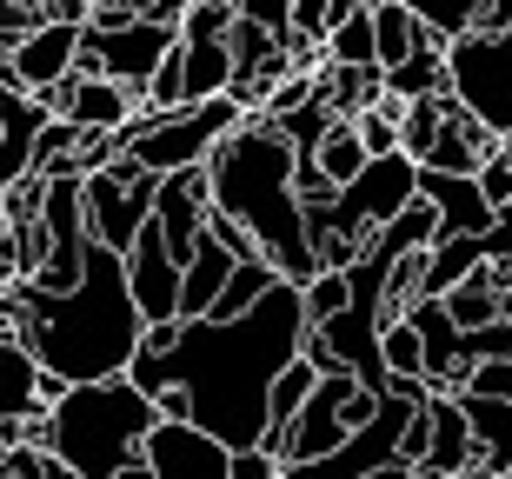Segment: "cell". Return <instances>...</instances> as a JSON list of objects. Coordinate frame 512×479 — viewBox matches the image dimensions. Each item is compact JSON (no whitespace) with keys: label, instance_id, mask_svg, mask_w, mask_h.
<instances>
[{"label":"cell","instance_id":"obj_3","mask_svg":"<svg viewBox=\"0 0 512 479\" xmlns=\"http://www.w3.org/2000/svg\"><path fill=\"white\" fill-rule=\"evenodd\" d=\"M207 187H213V207H227L286 280L306 287L320 273V253H313V233H306V200L293 187V140L266 114H247L207 154Z\"/></svg>","mask_w":512,"mask_h":479},{"label":"cell","instance_id":"obj_40","mask_svg":"<svg viewBox=\"0 0 512 479\" xmlns=\"http://www.w3.org/2000/svg\"><path fill=\"white\" fill-rule=\"evenodd\" d=\"M473 27H486V34H499V27H512V0H479ZM473 27H466V34H473Z\"/></svg>","mask_w":512,"mask_h":479},{"label":"cell","instance_id":"obj_27","mask_svg":"<svg viewBox=\"0 0 512 479\" xmlns=\"http://www.w3.org/2000/svg\"><path fill=\"white\" fill-rule=\"evenodd\" d=\"M273 280H280V267H273L266 253H253V260H240V267H233V280L220 287V300H213L207 313H213V320H233V313H247L253 300L273 287Z\"/></svg>","mask_w":512,"mask_h":479},{"label":"cell","instance_id":"obj_24","mask_svg":"<svg viewBox=\"0 0 512 479\" xmlns=\"http://www.w3.org/2000/svg\"><path fill=\"white\" fill-rule=\"evenodd\" d=\"M439 87H446V47H439V40H426L419 54H406L399 67H386V94H399V100L439 94Z\"/></svg>","mask_w":512,"mask_h":479},{"label":"cell","instance_id":"obj_45","mask_svg":"<svg viewBox=\"0 0 512 479\" xmlns=\"http://www.w3.org/2000/svg\"><path fill=\"white\" fill-rule=\"evenodd\" d=\"M273 479H286V466H280V473H273Z\"/></svg>","mask_w":512,"mask_h":479},{"label":"cell","instance_id":"obj_18","mask_svg":"<svg viewBox=\"0 0 512 479\" xmlns=\"http://www.w3.org/2000/svg\"><path fill=\"white\" fill-rule=\"evenodd\" d=\"M313 380H320V366L300 353V360H293L280 380H273V393H266V433H260V446L273 453V460L286 453V426L300 420V406H306V393H313Z\"/></svg>","mask_w":512,"mask_h":479},{"label":"cell","instance_id":"obj_25","mask_svg":"<svg viewBox=\"0 0 512 479\" xmlns=\"http://www.w3.org/2000/svg\"><path fill=\"white\" fill-rule=\"evenodd\" d=\"M313 160L326 167V180H333V187H346V180L373 160V154H366V140H360V127H353V114H340L333 127H326V140L313 147Z\"/></svg>","mask_w":512,"mask_h":479},{"label":"cell","instance_id":"obj_29","mask_svg":"<svg viewBox=\"0 0 512 479\" xmlns=\"http://www.w3.org/2000/svg\"><path fill=\"white\" fill-rule=\"evenodd\" d=\"M406 7L439 34V47H453V40L473 27V14H479V0H406Z\"/></svg>","mask_w":512,"mask_h":479},{"label":"cell","instance_id":"obj_35","mask_svg":"<svg viewBox=\"0 0 512 479\" xmlns=\"http://www.w3.org/2000/svg\"><path fill=\"white\" fill-rule=\"evenodd\" d=\"M40 20H47V14H34L27 0H0V54H14L20 34H27V27H40Z\"/></svg>","mask_w":512,"mask_h":479},{"label":"cell","instance_id":"obj_19","mask_svg":"<svg viewBox=\"0 0 512 479\" xmlns=\"http://www.w3.org/2000/svg\"><path fill=\"white\" fill-rule=\"evenodd\" d=\"M473 267H486V240L479 233H439L426 247V280H419V300H439L446 287H459Z\"/></svg>","mask_w":512,"mask_h":479},{"label":"cell","instance_id":"obj_28","mask_svg":"<svg viewBox=\"0 0 512 479\" xmlns=\"http://www.w3.org/2000/svg\"><path fill=\"white\" fill-rule=\"evenodd\" d=\"M380 360H386V373H399V380H426V340H419L413 313H399V320L380 326Z\"/></svg>","mask_w":512,"mask_h":479},{"label":"cell","instance_id":"obj_30","mask_svg":"<svg viewBox=\"0 0 512 479\" xmlns=\"http://www.w3.org/2000/svg\"><path fill=\"white\" fill-rule=\"evenodd\" d=\"M300 293H306V326H320V320H333V313L346 307V293H353V287H346V273H340V267H320Z\"/></svg>","mask_w":512,"mask_h":479},{"label":"cell","instance_id":"obj_1","mask_svg":"<svg viewBox=\"0 0 512 479\" xmlns=\"http://www.w3.org/2000/svg\"><path fill=\"white\" fill-rule=\"evenodd\" d=\"M300 346H306V293H300V280L280 273L247 313H233V320H213V313L180 320L167 353L140 346L127 360V380L140 393L180 386L187 393V420H200L207 433H220L240 453V446H260L266 393H273V380L286 366L300 360Z\"/></svg>","mask_w":512,"mask_h":479},{"label":"cell","instance_id":"obj_5","mask_svg":"<svg viewBox=\"0 0 512 479\" xmlns=\"http://www.w3.org/2000/svg\"><path fill=\"white\" fill-rule=\"evenodd\" d=\"M240 120H247V107L233 94L193 100V107H173V114H147V107H140V114L120 127V154L140 160L147 173H180V167H200Z\"/></svg>","mask_w":512,"mask_h":479},{"label":"cell","instance_id":"obj_22","mask_svg":"<svg viewBox=\"0 0 512 479\" xmlns=\"http://www.w3.org/2000/svg\"><path fill=\"white\" fill-rule=\"evenodd\" d=\"M326 60H340V67H380V40H373V7H353L326 27Z\"/></svg>","mask_w":512,"mask_h":479},{"label":"cell","instance_id":"obj_16","mask_svg":"<svg viewBox=\"0 0 512 479\" xmlns=\"http://www.w3.org/2000/svg\"><path fill=\"white\" fill-rule=\"evenodd\" d=\"M233 267H240V253H233L220 233H200L193 260L180 267V320H200V313L220 300V287L233 280Z\"/></svg>","mask_w":512,"mask_h":479},{"label":"cell","instance_id":"obj_11","mask_svg":"<svg viewBox=\"0 0 512 479\" xmlns=\"http://www.w3.org/2000/svg\"><path fill=\"white\" fill-rule=\"evenodd\" d=\"M40 100H47L54 114H67L74 127H127V120L140 114V87H120V80H107V74H67Z\"/></svg>","mask_w":512,"mask_h":479},{"label":"cell","instance_id":"obj_13","mask_svg":"<svg viewBox=\"0 0 512 479\" xmlns=\"http://www.w3.org/2000/svg\"><path fill=\"white\" fill-rule=\"evenodd\" d=\"M419 200H433L439 233H486V227H493V200L479 193V180H473V173L419 167Z\"/></svg>","mask_w":512,"mask_h":479},{"label":"cell","instance_id":"obj_9","mask_svg":"<svg viewBox=\"0 0 512 479\" xmlns=\"http://www.w3.org/2000/svg\"><path fill=\"white\" fill-rule=\"evenodd\" d=\"M140 466L153 479H227L233 473V446L220 433H207L200 420H180V413H160L140 446Z\"/></svg>","mask_w":512,"mask_h":479},{"label":"cell","instance_id":"obj_43","mask_svg":"<svg viewBox=\"0 0 512 479\" xmlns=\"http://www.w3.org/2000/svg\"><path fill=\"white\" fill-rule=\"evenodd\" d=\"M499 154H506V160H512V134H499Z\"/></svg>","mask_w":512,"mask_h":479},{"label":"cell","instance_id":"obj_38","mask_svg":"<svg viewBox=\"0 0 512 479\" xmlns=\"http://www.w3.org/2000/svg\"><path fill=\"white\" fill-rule=\"evenodd\" d=\"M273 473H280V460H273L266 446H240V453H233V473H227V479H273Z\"/></svg>","mask_w":512,"mask_h":479},{"label":"cell","instance_id":"obj_26","mask_svg":"<svg viewBox=\"0 0 512 479\" xmlns=\"http://www.w3.org/2000/svg\"><path fill=\"white\" fill-rule=\"evenodd\" d=\"M439 307L453 313V326H486V320H499V287H493V273L473 267L459 287L439 293Z\"/></svg>","mask_w":512,"mask_h":479},{"label":"cell","instance_id":"obj_4","mask_svg":"<svg viewBox=\"0 0 512 479\" xmlns=\"http://www.w3.org/2000/svg\"><path fill=\"white\" fill-rule=\"evenodd\" d=\"M160 406L153 393L127 380V373H107V380H74L47 406V453L67 460L80 479H114L140 460Z\"/></svg>","mask_w":512,"mask_h":479},{"label":"cell","instance_id":"obj_34","mask_svg":"<svg viewBox=\"0 0 512 479\" xmlns=\"http://www.w3.org/2000/svg\"><path fill=\"white\" fill-rule=\"evenodd\" d=\"M459 386H473V393H499V400H512V353H499V360H479L466 366V380Z\"/></svg>","mask_w":512,"mask_h":479},{"label":"cell","instance_id":"obj_14","mask_svg":"<svg viewBox=\"0 0 512 479\" xmlns=\"http://www.w3.org/2000/svg\"><path fill=\"white\" fill-rule=\"evenodd\" d=\"M419 466H426V473H459V466H473V426H466L459 393H446V386L426 393V460Z\"/></svg>","mask_w":512,"mask_h":479},{"label":"cell","instance_id":"obj_21","mask_svg":"<svg viewBox=\"0 0 512 479\" xmlns=\"http://www.w3.org/2000/svg\"><path fill=\"white\" fill-rule=\"evenodd\" d=\"M233 87V47L227 34L213 40H187V87H180V107H193V100H213Z\"/></svg>","mask_w":512,"mask_h":479},{"label":"cell","instance_id":"obj_33","mask_svg":"<svg viewBox=\"0 0 512 479\" xmlns=\"http://www.w3.org/2000/svg\"><path fill=\"white\" fill-rule=\"evenodd\" d=\"M473 180H479V193L493 200V213H499V207H512V160L499 154V147H493L486 160H479V173H473Z\"/></svg>","mask_w":512,"mask_h":479},{"label":"cell","instance_id":"obj_32","mask_svg":"<svg viewBox=\"0 0 512 479\" xmlns=\"http://www.w3.org/2000/svg\"><path fill=\"white\" fill-rule=\"evenodd\" d=\"M353 127H360L366 154H393V147H399V120L386 114L380 100H373V107H360V114H353Z\"/></svg>","mask_w":512,"mask_h":479},{"label":"cell","instance_id":"obj_39","mask_svg":"<svg viewBox=\"0 0 512 479\" xmlns=\"http://www.w3.org/2000/svg\"><path fill=\"white\" fill-rule=\"evenodd\" d=\"M479 240H486V260H506V253H512V207H499L493 227L479 233Z\"/></svg>","mask_w":512,"mask_h":479},{"label":"cell","instance_id":"obj_20","mask_svg":"<svg viewBox=\"0 0 512 479\" xmlns=\"http://www.w3.org/2000/svg\"><path fill=\"white\" fill-rule=\"evenodd\" d=\"M373 7V40H380V67H399L406 54H419L426 40H439L406 0H366Z\"/></svg>","mask_w":512,"mask_h":479},{"label":"cell","instance_id":"obj_42","mask_svg":"<svg viewBox=\"0 0 512 479\" xmlns=\"http://www.w3.org/2000/svg\"><path fill=\"white\" fill-rule=\"evenodd\" d=\"M499 313H506V320H512V287H506V293H499Z\"/></svg>","mask_w":512,"mask_h":479},{"label":"cell","instance_id":"obj_37","mask_svg":"<svg viewBox=\"0 0 512 479\" xmlns=\"http://www.w3.org/2000/svg\"><path fill=\"white\" fill-rule=\"evenodd\" d=\"M140 14H147V0H94L87 7V27H127Z\"/></svg>","mask_w":512,"mask_h":479},{"label":"cell","instance_id":"obj_23","mask_svg":"<svg viewBox=\"0 0 512 479\" xmlns=\"http://www.w3.org/2000/svg\"><path fill=\"white\" fill-rule=\"evenodd\" d=\"M446 100H453V80H446L439 94L406 100V114H399V154L426 160V147H433V140H439V127H446Z\"/></svg>","mask_w":512,"mask_h":479},{"label":"cell","instance_id":"obj_36","mask_svg":"<svg viewBox=\"0 0 512 479\" xmlns=\"http://www.w3.org/2000/svg\"><path fill=\"white\" fill-rule=\"evenodd\" d=\"M240 14L260 20V27H273V34L293 47V0H240Z\"/></svg>","mask_w":512,"mask_h":479},{"label":"cell","instance_id":"obj_17","mask_svg":"<svg viewBox=\"0 0 512 479\" xmlns=\"http://www.w3.org/2000/svg\"><path fill=\"white\" fill-rule=\"evenodd\" d=\"M40 406V353L0 326V420H20Z\"/></svg>","mask_w":512,"mask_h":479},{"label":"cell","instance_id":"obj_41","mask_svg":"<svg viewBox=\"0 0 512 479\" xmlns=\"http://www.w3.org/2000/svg\"><path fill=\"white\" fill-rule=\"evenodd\" d=\"M413 479H506V473H493V466H459V473H426V466H419Z\"/></svg>","mask_w":512,"mask_h":479},{"label":"cell","instance_id":"obj_7","mask_svg":"<svg viewBox=\"0 0 512 479\" xmlns=\"http://www.w3.org/2000/svg\"><path fill=\"white\" fill-rule=\"evenodd\" d=\"M373 406H380V393H373L353 366L320 373V380H313V393H306V406H300V420L286 426L280 466H293V460H326V453H333V446H340L346 433L373 413Z\"/></svg>","mask_w":512,"mask_h":479},{"label":"cell","instance_id":"obj_2","mask_svg":"<svg viewBox=\"0 0 512 479\" xmlns=\"http://www.w3.org/2000/svg\"><path fill=\"white\" fill-rule=\"evenodd\" d=\"M0 326L20 333L40 353V366H54L67 380H107V373H127V360L140 353L147 313L127 287V253L87 240L74 287L54 293L34 280H14L0 293Z\"/></svg>","mask_w":512,"mask_h":479},{"label":"cell","instance_id":"obj_31","mask_svg":"<svg viewBox=\"0 0 512 479\" xmlns=\"http://www.w3.org/2000/svg\"><path fill=\"white\" fill-rule=\"evenodd\" d=\"M233 0H187V14H180V40H213L233 27Z\"/></svg>","mask_w":512,"mask_h":479},{"label":"cell","instance_id":"obj_12","mask_svg":"<svg viewBox=\"0 0 512 479\" xmlns=\"http://www.w3.org/2000/svg\"><path fill=\"white\" fill-rule=\"evenodd\" d=\"M127 287H133V300H140L147 320H180V260L167 253V240H160L153 220L127 247Z\"/></svg>","mask_w":512,"mask_h":479},{"label":"cell","instance_id":"obj_10","mask_svg":"<svg viewBox=\"0 0 512 479\" xmlns=\"http://www.w3.org/2000/svg\"><path fill=\"white\" fill-rule=\"evenodd\" d=\"M80 27L87 20H40V27H27L14 54H0V87H27V94L60 87V80L74 74Z\"/></svg>","mask_w":512,"mask_h":479},{"label":"cell","instance_id":"obj_44","mask_svg":"<svg viewBox=\"0 0 512 479\" xmlns=\"http://www.w3.org/2000/svg\"><path fill=\"white\" fill-rule=\"evenodd\" d=\"M0 479H20V473H14V466H7V460H0Z\"/></svg>","mask_w":512,"mask_h":479},{"label":"cell","instance_id":"obj_6","mask_svg":"<svg viewBox=\"0 0 512 479\" xmlns=\"http://www.w3.org/2000/svg\"><path fill=\"white\" fill-rule=\"evenodd\" d=\"M446 80H453V94L466 114H479L493 134H512V27L486 34H459L446 47Z\"/></svg>","mask_w":512,"mask_h":479},{"label":"cell","instance_id":"obj_15","mask_svg":"<svg viewBox=\"0 0 512 479\" xmlns=\"http://www.w3.org/2000/svg\"><path fill=\"white\" fill-rule=\"evenodd\" d=\"M453 393H459V406H466V426H473V466L512 473V400L473 393V386H453Z\"/></svg>","mask_w":512,"mask_h":479},{"label":"cell","instance_id":"obj_46","mask_svg":"<svg viewBox=\"0 0 512 479\" xmlns=\"http://www.w3.org/2000/svg\"><path fill=\"white\" fill-rule=\"evenodd\" d=\"M87 7H94V0H87Z\"/></svg>","mask_w":512,"mask_h":479},{"label":"cell","instance_id":"obj_8","mask_svg":"<svg viewBox=\"0 0 512 479\" xmlns=\"http://www.w3.org/2000/svg\"><path fill=\"white\" fill-rule=\"evenodd\" d=\"M153 193H160V173H147L140 160H107V167L80 173V200H87V233L100 247L127 253L140 240V227L153 220Z\"/></svg>","mask_w":512,"mask_h":479}]
</instances>
